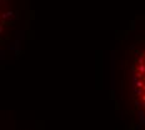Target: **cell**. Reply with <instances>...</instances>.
Returning a JSON list of instances; mask_svg holds the SVG:
<instances>
[{
	"label": "cell",
	"mask_w": 145,
	"mask_h": 130,
	"mask_svg": "<svg viewBox=\"0 0 145 130\" xmlns=\"http://www.w3.org/2000/svg\"><path fill=\"white\" fill-rule=\"evenodd\" d=\"M130 83L136 116L145 128V44L134 51L130 68Z\"/></svg>",
	"instance_id": "cell-1"
},
{
	"label": "cell",
	"mask_w": 145,
	"mask_h": 130,
	"mask_svg": "<svg viewBox=\"0 0 145 130\" xmlns=\"http://www.w3.org/2000/svg\"><path fill=\"white\" fill-rule=\"evenodd\" d=\"M13 19V10L10 0H0V34L4 33Z\"/></svg>",
	"instance_id": "cell-2"
}]
</instances>
